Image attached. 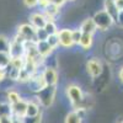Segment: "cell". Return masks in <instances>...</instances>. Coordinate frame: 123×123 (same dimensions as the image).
Returning <instances> with one entry per match:
<instances>
[{"mask_svg":"<svg viewBox=\"0 0 123 123\" xmlns=\"http://www.w3.org/2000/svg\"><path fill=\"white\" fill-rule=\"evenodd\" d=\"M81 121H83V117L78 113V111H73L67 115L64 123H81Z\"/></svg>","mask_w":123,"mask_h":123,"instance_id":"obj_13","label":"cell"},{"mask_svg":"<svg viewBox=\"0 0 123 123\" xmlns=\"http://www.w3.org/2000/svg\"><path fill=\"white\" fill-rule=\"evenodd\" d=\"M71 30H68V28H63L60 30L59 32L57 33L58 35V38H59V43L64 47H70L73 46V36H71Z\"/></svg>","mask_w":123,"mask_h":123,"instance_id":"obj_4","label":"cell"},{"mask_svg":"<svg viewBox=\"0 0 123 123\" xmlns=\"http://www.w3.org/2000/svg\"><path fill=\"white\" fill-rule=\"evenodd\" d=\"M79 44H80L81 47H83V48H85V49L90 48V47H91V44H92V35L83 33V36H81V39H80Z\"/></svg>","mask_w":123,"mask_h":123,"instance_id":"obj_17","label":"cell"},{"mask_svg":"<svg viewBox=\"0 0 123 123\" xmlns=\"http://www.w3.org/2000/svg\"><path fill=\"white\" fill-rule=\"evenodd\" d=\"M96 25H95V22H94V20L92 18H86V20H84V22L81 24V26H80V31L83 33H86V35H92L96 31Z\"/></svg>","mask_w":123,"mask_h":123,"instance_id":"obj_9","label":"cell"},{"mask_svg":"<svg viewBox=\"0 0 123 123\" xmlns=\"http://www.w3.org/2000/svg\"><path fill=\"white\" fill-rule=\"evenodd\" d=\"M18 101H21V97H20L18 92L15 91V90H10L7 92V104L10 106H12V105L17 104Z\"/></svg>","mask_w":123,"mask_h":123,"instance_id":"obj_14","label":"cell"},{"mask_svg":"<svg viewBox=\"0 0 123 123\" xmlns=\"http://www.w3.org/2000/svg\"><path fill=\"white\" fill-rule=\"evenodd\" d=\"M119 123H123V122H119Z\"/></svg>","mask_w":123,"mask_h":123,"instance_id":"obj_30","label":"cell"},{"mask_svg":"<svg viewBox=\"0 0 123 123\" xmlns=\"http://www.w3.org/2000/svg\"><path fill=\"white\" fill-rule=\"evenodd\" d=\"M12 123H24V118H18L12 116Z\"/></svg>","mask_w":123,"mask_h":123,"instance_id":"obj_27","label":"cell"},{"mask_svg":"<svg viewBox=\"0 0 123 123\" xmlns=\"http://www.w3.org/2000/svg\"><path fill=\"white\" fill-rule=\"evenodd\" d=\"M39 115V106L35 102H27V108H26V117L27 118H35Z\"/></svg>","mask_w":123,"mask_h":123,"instance_id":"obj_11","label":"cell"},{"mask_svg":"<svg viewBox=\"0 0 123 123\" xmlns=\"http://www.w3.org/2000/svg\"><path fill=\"white\" fill-rule=\"evenodd\" d=\"M10 50V41L6 36L0 35V52L3 53H9Z\"/></svg>","mask_w":123,"mask_h":123,"instance_id":"obj_16","label":"cell"},{"mask_svg":"<svg viewBox=\"0 0 123 123\" xmlns=\"http://www.w3.org/2000/svg\"><path fill=\"white\" fill-rule=\"evenodd\" d=\"M5 76H6V70L0 68V81H3L5 79Z\"/></svg>","mask_w":123,"mask_h":123,"instance_id":"obj_26","label":"cell"},{"mask_svg":"<svg viewBox=\"0 0 123 123\" xmlns=\"http://www.w3.org/2000/svg\"><path fill=\"white\" fill-rule=\"evenodd\" d=\"M71 36H73V42L79 44L80 39H81V36H83V32H81L80 30H75V31L71 32Z\"/></svg>","mask_w":123,"mask_h":123,"instance_id":"obj_20","label":"cell"},{"mask_svg":"<svg viewBox=\"0 0 123 123\" xmlns=\"http://www.w3.org/2000/svg\"><path fill=\"white\" fill-rule=\"evenodd\" d=\"M43 30L47 32L48 36H49V35H57V33H58L57 27H55V25H54L53 21H47V24H46V26H44Z\"/></svg>","mask_w":123,"mask_h":123,"instance_id":"obj_18","label":"cell"},{"mask_svg":"<svg viewBox=\"0 0 123 123\" xmlns=\"http://www.w3.org/2000/svg\"><path fill=\"white\" fill-rule=\"evenodd\" d=\"M31 24H32V26L36 30L44 28V26L47 24V18L42 14H33L32 16H31Z\"/></svg>","mask_w":123,"mask_h":123,"instance_id":"obj_7","label":"cell"},{"mask_svg":"<svg viewBox=\"0 0 123 123\" xmlns=\"http://www.w3.org/2000/svg\"><path fill=\"white\" fill-rule=\"evenodd\" d=\"M42 76H43V79H44V81H46L47 86H52V85H54V84L57 83V79H58L55 70L52 69V68H47Z\"/></svg>","mask_w":123,"mask_h":123,"instance_id":"obj_8","label":"cell"},{"mask_svg":"<svg viewBox=\"0 0 123 123\" xmlns=\"http://www.w3.org/2000/svg\"><path fill=\"white\" fill-rule=\"evenodd\" d=\"M115 3V6L117 9V11H123V0H113Z\"/></svg>","mask_w":123,"mask_h":123,"instance_id":"obj_23","label":"cell"},{"mask_svg":"<svg viewBox=\"0 0 123 123\" xmlns=\"http://www.w3.org/2000/svg\"><path fill=\"white\" fill-rule=\"evenodd\" d=\"M70 1H74V0H70Z\"/></svg>","mask_w":123,"mask_h":123,"instance_id":"obj_29","label":"cell"},{"mask_svg":"<svg viewBox=\"0 0 123 123\" xmlns=\"http://www.w3.org/2000/svg\"><path fill=\"white\" fill-rule=\"evenodd\" d=\"M44 12H46V18L47 21H53V17L55 15H58L59 12V7L52 3H49L46 7H44Z\"/></svg>","mask_w":123,"mask_h":123,"instance_id":"obj_12","label":"cell"},{"mask_svg":"<svg viewBox=\"0 0 123 123\" xmlns=\"http://www.w3.org/2000/svg\"><path fill=\"white\" fill-rule=\"evenodd\" d=\"M119 78H121V80L123 81V68H122L121 71H119Z\"/></svg>","mask_w":123,"mask_h":123,"instance_id":"obj_28","label":"cell"},{"mask_svg":"<svg viewBox=\"0 0 123 123\" xmlns=\"http://www.w3.org/2000/svg\"><path fill=\"white\" fill-rule=\"evenodd\" d=\"M47 41V43L52 47V49L57 48L58 44H59V38H58V35H49L48 38L46 39Z\"/></svg>","mask_w":123,"mask_h":123,"instance_id":"obj_19","label":"cell"},{"mask_svg":"<svg viewBox=\"0 0 123 123\" xmlns=\"http://www.w3.org/2000/svg\"><path fill=\"white\" fill-rule=\"evenodd\" d=\"M24 123H41V116L35 117V118H24Z\"/></svg>","mask_w":123,"mask_h":123,"instance_id":"obj_22","label":"cell"},{"mask_svg":"<svg viewBox=\"0 0 123 123\" xmlns=\"http://www.w3.org/2000/svg\"><path fill=\"white\" fill-rule=\"evenodd\" d=\"M92 20H94L96 27L100 28V30H102V31L107 30L112 25V22H113V18H112V16L106 11V10H102V11L96 12L95 14V17L92 18Z\"/></svg>","mask_w":123,"mask_h":123,"instance_id":"obj_1","label":"cell"},{"mask_svg":"<svg viewBox=\"0 0 123 123\" xmlns=\"http://www.w3.org/2000/svg\"><path fill=\"white\" fill-rule=\"evenodd\" d=\"M0 123H12V116L11 115L0 116Z\"/></svg>","mask_w":123,"mask_h":123,"instance_id":"obj_21","label":"cell"},{"mask_svg":"<svg viewBox=\"0 0 123 123\" xmlns=\"http://www.w3.org/2000/svg\"><path fill=\"white\" fill-rule=\"evenodd\" d=\"M26 108H27V102L21 100L17 104L11 106V116L18 117V118H25L26 117Z\"/></svg>","mask_w":123,"mask_h":123,"instance_id":"obj_5","label":"cell"},{"mask_svg":"<svg viewBox=\"0 0 123 123\" xmlns=\"http://www.w3.org/2000/svg\"><path fill=\"white\" fill-rule=\"evenodd\" d=\"M86 68H87V71H89V74L91 76H98L101 74V71H102V65L98 60L96 59H91L87 62V64H86Z\"/></svg>","mask_w":123,"mask_h":123,"instance_id":"obj_6","label":"cell"},{"mask_svg":"<svg viewBox=\"0 0 123 123\" xmlns=\"http://www.w3.org/2000/svg\"><path fill=\"white\" fill-rule=\"evenodd\" d=\"M49 1L52 3V4H54V5H57V6L59 7V6H62V5L65 3V0H49Z\"/></svg>","mask_w":123,"mask_h":123,"instance_id":"obj_25","label":"cell"},{"mask_svg":"<svg viewBox=\"0 0 123 123\" xmlns=\"http://www.w3.org/2000/svg\"><path fill=\"white\" fill-rule=\"evenodd\" d=\"M36 47H37V52L39 55H42L43 58L47 57L50 52H52V47H50L47 41H38V42H36Z\"/></svg>","mask_w":123,"mask_h":123,"instance_id":"obj_10","label":"cell"},{"mask_svg":"<svg viewBox=\"0 0 123 123\" xmlns=\"http://www.w3.org/2000/svg\"><path fill=\"white\" fill-rule=\"evenodd\" d=\"M38 1H39V0H24L25 5H26V6H28V7L36 6V5L38 4Z\"/></svg>","mask_w":123,"mask_h":123,"instance_id":"obj_24","label":"cell"},{"mask_svg":"<svg viewBox=\"0 0 123 123\" xmlns=\"http://www.w3.org/2000/svg\"><path fill=\"white\" fill-rule=\"evenodd\" d=\"M67 92H68V96L73 104H80L83 101V91H81V89L79 86L70 85V86H68Z\"/></svg>","mask_w":123,"mask_h":123,"instance_id":"obj_3","label":"cell"},{"mask_svg":"<svg viewBox=\"0 0 123 123\" xmlns=\"http://www.w3.org/2000/svg\"><path fill=\"white\" fill-rule=\"evenodd\" d=\"M17 35L20 37H22L25 39V42H36V28L32 25L28 24H24L21 26H18V31Z\"/></svg>","mask_w":123,"mask_h":123,"instance_id":"obj_2","label":"cell"},{"mask_svg":"<svg viewBox=\"0 0 123 123\" xmlns=\"http://www.w3.org/2000/svg\"><path fill=\"white\" fill-rule=\"evenodd\" d=\"M10 64H11V55H10L9 53L0 52V68L6 69Z\"/></svg>","mask_w":123,"mask_h":123,"instance_id":"obj_15","label":"cell"}]
</instances>
